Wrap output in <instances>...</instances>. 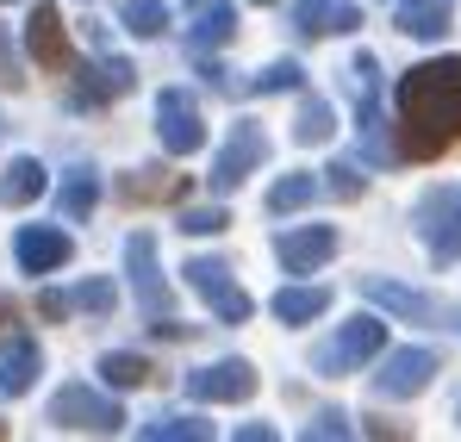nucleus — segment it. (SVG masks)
<instances>
[{
	"label": "nucleus",
	"mask_w": 461,
	"mask_h": 442,
	"mask_svg": "<svg viewBox=\"0 0 461 442\" xmlns=\"http://www.w3.org/2000/svg\"><path fill=\"white\" fill-rule=\"evenodd\" d=\"M399 138L418 162L461 144V57H430L399 81Z\"/></svg>",
	"instance_id": "f257e3e1"
},
{
	"label": "nucleus",
	"mask_w": 461,
	"mask_h": 442,
	"mask_svg": "<svg viewBox=\"0 0 461 442\" xmlns=\"http://www.w3.org/2000/svg\"><path fill=\"white\" fill-rule=\"evenodd\" d=\"M381 349H386V318H368V311H362V318H349V324L312 356V368L337 380V374H356L362 362H375Z\"/></svg>",
	"instance_id": "f03ea898"
},
{
	"label": "nucleus",
	"mask_w": 461,
	"mask_h": 442,
	"mask_svg": "<svg viewBox=\"0 0 461 442\" xmlns=\"http://www.w3.org/2000/svg\"><path fill=\"white\" fill-rule=\"evenodd\" d=\"M50 424H63V430H94V437H113V430L125 424V411H119V399H100L94 386L69 380V386L50 399Z\"/></svg>",
	"instance_id": "7ed1b4c3"
},
{
	"label": "nucleus",
	"mask_w": 461,
	"mask_h": 442,
	"mask_svg": "<svg viewBox=\"0 0 461 442\" xmlns=\"http://www.w3.org/2000/svg\"><path fill=\"white\" fill-rule=\"evenodd\" d=\"M156 138H162V149H168V156H194V149L206 144V119H200L194 94L168 87V94L156 100Z\"/></svg>",
	"instance_id": "20e7f679"
},
{
	"label": "nucleus",
	"mask_w": 461,
	"mask_h": 442,
	"mask_svg": "<svg viewBox=\"0 0 461 442\" xmlns=\"http://www.w3.org/2000/svg\"><path fill=\"white\" fill-rule=\"evenodd\" d=\"M181 275H187V287H194V293H200L206 305H212V311H219V324H243V318H249V299H243V287L230 281L225 262H212V256H194Z\"/></svg>",
	"instance_id": "39448f33"
},
{
	"label": "nucleus",
	"mask_w": 461,
	"mask_h": 442,
	"mask_svg": "<svg viewBox=\"0 0 461 442\" xmlns=\"http://www.w3.org/2000/svg\"><path fill=\"white\" fill-rule=\"evenodd\" d=\"M418 230H424V243H430V256L437 262H456L461 256V187H443V194H430L424 206H418Z\"/></svg>",
	"instance_id": "423d86ee"
},
{
	"label": "nucleus",
	"mask_w": 461,
	"mask_h": 442,
	"mask_svg": "<svg viewBox=\"0 0 461 442\" xmlns=\"http://www.w3.org/2000/svg\"><path fill=\"white\" fill-rule=\"evenodd\" d=\"M262 156H268V138H262L256 125H237V131H230V144L212 156V194H230V187H243V181L262 168Z\"/></svg>",
	"instance_id": "0eeeda50"
},
{
	"label": "nucleus",
	"mask_w": 461,
	"mask_h": 442,
	"mask_svg": "<svg viewBox=\"0 0 461 442\" xmlns=\"http://www.w3.org/2000/svg\"><path fill=\"white\" fill-rule=\"evenodd\" d=\"M187 392L194 399H206V405H243L249 392H256V368L249 362H212V368H200V374H187Z\"/></svg>",
	"instance_id": "6e6552de"
},
{
	"label": "nucleus",
	"mask_w": 461,
	"mask_h": 442,
	"mask_svg": "<svg viewBox=\"0 0 461 442\" xmlns=\"http://www.w3.org/2000/svg\"><path fill=\"white\" fill-rule=\"evenodd\" d=\"M430 374H437V349H393L386 368L375 374V392H386V399H411V392L430 386Z\"/></svg>",
	"instance_id": "1a4fd4ad"
},
{
	"label": "nucleus",
	"mask_w": 461,
	"mask_h": 442,
	"mask_svg": "<svg viewBox=\"0 0 461 442\" xmlns=\"http://www.w3.org/2000/svg\"><path fill=\"white\" fill-rule=\"evenodd\" d=\"M25 44L44 69H76V50H69V32H63V13L57 6H32L25 19Z\"/></svg>",
	"instance_id": "9d476101"
},
{
	"label": "nucleus",
	"mask_w": 461,
	"mask_h": 442,
	"mask_svg": "<svg viewBox=\"0 0 461 442\" xmlns=\"http://www.w3.org/2000/svg\"><path fill=\"white\" fill-rule=\"evenodd\" d=\"M69 249H76V243H69L57 224H25V230L13 237V256H19L25 275H50V268H63Z\"/></svg>",
	"instance_id": "9b49d317"
},
{
	"label": "nucleus",
	"mask_w": 461,
	"mask_h": 442,
	"mask_svg": "<svg viewBox=\"0 0 461 442\" xmlns=\"http://www.w3.org/2000/svg\"><path fill=\"white\" fill-rule=\"evenodd\" d=\"M125 262H131V287H138V305L150 311V318H162L168 311V281H162V268H156V237H131L125 243Z\"/></svg>",
	"instance_id": "f8f14e48"
},
{
	"label": "nucleus",
	"mask_w": 461,
	"mask_h": 442,
	"mask_svg": "<svg viewBox=\"0 0 461 442\" xmlns=\"http://www.w3.org/2000/svg\"><path fill=\"white\" fill-rule=\"evenodd\" d=\"M275 256H281V268H287V275H312V268H324V262L337 256V230H330V224L287 230V237L275 243Z\"/></svg>",
	"instance_id": "ddd939ff"
},
{
	"label": "nucleus",
	"mask_w": 461,
	"mask_h": 442,
	"mask_svg": "<svg viewBox=\"0 0 461 442\" xmlns=\"http://www.w3.org/2000/svg\"><path fill=\"white\" fill-rule=\"evenodd\" d=\"M131 81H138V69L125 63V57H100V63H81L76 69V100H119V94H131Z\"/></svg>",
	"instance_id": "4468645a"
},
{
	"label": "nucleus",
	"mask_w": 461,
	"mask_h": 442,
	"mask_svg": "<svg viewBox=\"0 0 461 442\" xmlns=\"http://www.w3.org/2000/svg\"><path fill=\"white\" fill-rule=\"evenodd\" d=\"M181 194H187V181L168 175V168H131V175H119V200H131V206H162V200H181Z\"/></svg>",
	"instance_id": "2eb2a0df"
},
{
	"label": "nucleus",
	"mask_w": 461,
	"mask_h": 442,
	"mask_svg": "<svg viewBox=\"0 0 461 442\" xmlns=\"http://www.w3.org/2000/svg\"><path fill=\"white\" fill-rule=\"evenodd\" d=\"M294 25H300V32H356V25H362V6H356V0H300V6H294Z\"/></svg>",
	"instance_id": "dca6fc26"
},
{
	"label": "nucleus",
	"mask_w": 461,
	"mask_h": 442,
	"mask_svg": "<svg viewBox=\"0 0 461 442\" xmlns=\"http://www.w3.org/2000/svg\"><path fill=\"white\" fill-rule=\"evenodd\" d=\"M38 368H44L38 343H32V337H13V343H6V356H0V392H6V399L32 392V380H38Z\"/></svg>",
	"instance_id": "f3484780"
},
{
	"label": "nucleus",
	"mask_w": 461,
	"mask_h": 442,
	"mask_svg": "<svg viewBox=\"0 0 461 442\" xmlns=\"http://www.w3.org/2000/svg\"><path fill=\"white\" fill-rule=\"evenodd\" d=\"M187 6L200 13V19H194V50L237 38V6H230V0H187Z\"/></svg>",
	"instance_id": "a211bd4d"
},
{
	"label": "nucleus",
	"mask_w": 461,
	"mask_h": 442,
	"mask_svg": "<svg viewBox=\"0 0 461 442\" xmlns=\"http://www.w3.org/2000/svg\"><path fill=\"white\" fill-rule=\"evenodd\" d=\"M38 194H44V162L19 156V162L0 175V206H32Z\"/></svg>",
	"instance_id": "6ab92c4d"
},
{
	"label": "nucleus",
	"mask_w": 461,
	"mask_h": 442,
	"mask_svg": "<svg viewBox=\"0 0 461 442\" xmlns=\"http://www.w3.org/2000/svg\"><path fill=\"white\" fill-rule=\"evenodd\" d=\"M268 311H275L281 324H312V318L330 311V293H324V287H287V293H275Z\"/></svg>",
	"instance_id": "aec40b11"
},
{
	"label": "nucleus",
	"mask_w": 461,
	"mask_h": 442,
	"mask_svg": "<svg viewBox=\"0 0 461 442\" xmlns=\"http://www.w3.org/2000/svg\"><path fill=\"white\" fill-rule=\"evenodd\" d=\"M399 32L405 38H443L449 32V6L443 0H405L399 6Z\"/></svg>",
	"instance_id": "412c9836"
},
{
	"label": "nucleus",
	"mask_w": 461,
	"mask_h": 442,
	"mask_svg": "<svg viewBox=\"0 0 461 442\" xmlns=\"http://www.w3.org/2000/svg\"><path fill=\"white\" fill-rule=\"evenodd\" d=\"M362 293L381 299L386 311H405V318H424V311H430L424 293H411V287H399V281H386V275H362Z\"/></svg>",
	"instance_id": "4be33fe9"
},
{
	"label": "nucleus",
	"mask_w": 461,
	"mask_h": 442,
	"mask_svg": "<svg viewBox=\"0 0 461 442\" xmlns=\"http://www.w3.org/2000/svg\"><path fill=\"white\" fill-rule=\"evenodd\" d=\"M94 200H100V175H94V168H69V175H63V219H87V212H94Z\"/></svg>",
	"instance_id": "5701e85b"
},
{
	"label": "nucleus",
	"mask_w": 461,
	"mask_h": 442,
	"mask_svg": "<svg viewBox=\"0 0 461 442\" xmlns=\"http://www.w3.org/2000/svg\"><path fill=\"white\" fill-rule=\"evenodd\" d=\"M144 437L150 442H206L212 424L206 418H156V424H144Z\"/></svg>",
	"instance_id": "b1692460"
},
{
	"label": "nucleus",
	"mask_w": 461,
	"mask_h": 442,
	"mask_svg": "<svg viewBox=\"0 0 461 442\" xmlns=\"http://www.w3.org/2000/svg\"><path fill=\"white\" fill-rule=\"evenodd\" d=\"M119 19H125L138 38H162V25H168V6H162V0H125V6H119Z\"/></svg>",
	"instance_id": "393cba45"
},
{
	"label": "nucleus",
	"mask_w": 461,
	"mask_h": 442,
	"mask_svg": "<svg viewBox=\"0 0 461 442\" xmlns=\"http://www.w3.org/2000/svg\"><path fill=\"white\" fill-rule=\"evenodd\" d=\"M330 131H337L330 106H324V100H306V106H300V119H294V138H300V144H324Z\"/></svg>",
	"instance_id": "a878e982"
},
{
	"label": "nucleus",
	"mask_w": 461,
	"mask_h": 442,
	"mask_svg": "<svg viewBox=\"0 0 461 442\" xmlns=\"http://www.w3.org/2000/svg\"><path fill=\"white\" fill-rule=\"evenodd\" d=\"M100 380L119 386V392H125V386H144V380H150V362H144V356H106V362H100Z\"/></svg>",
	"instance_id": "bb28decb"
},
{
	"label": "nucleus",
	"mask_w": 461,
	"mask_h": 442,
	"mask_svg": "<svg viewBox=\"0 0 461 442\" xmlns=\"http://www.w3.org/2000/svg\"><path fill=\"white\" fill-rule=\"evenodd\" d=\"M312 194H318V181H312V175H287V181H275V194H268V212H300Z\"/></svg>",
	"instance_id": "cd10ccee"
},
{
	"label": "nucleus",
	"mask_w": 461,
	"mask_h": 442,
	"mask_svg": "<svg viewBox=\"0 0 461 442\" xmlns=\"http://www.w3.org/2000/svg\"><path fill=\"white\" fill-rule=\"evenodd\" d=\"M300 63H294V57H281V63H268V69L256 75V94H294V87H300Z\"/></svg>",
	"instance_id": "c85d7f7f"
},
{
	"label": "nucleus",
	"mask_w": 461,
	"mask_h": 442,
	"mask_svg": "<svg viewBox=\"0 0 461 442\" xmlns=\"http://www.w3.org/2000/svg\"><path fill=\"white\" fill-rule=\"evenodd\" d=\"M225 224H230L225 206H194V212H181V230H187V237H219Z\"/></svg>",
	"instance_id": "c756f323"
},
{
	"label": "nucleus",
	"mask_w": 461,
	"mask_h": 442,
	"mask_svg": "<svg viewBox=\"0 0 461 442\" xmlns=\"http://www.w3.org/2000/svg\"><path fill=\"white\" fill-rule=\"evenodd\" d=\"M324 175H330L324 187H330L337 200H362V175H356V162H330Z\"/></svg>",
	"instance_id": "7c9ffc66"
},
{
	"label": "nucleus",
	"mask_w": 461,
	"mask_h": 442,
	"mask_svg": "<svg viewBox=\"0 0 461 442\" xmlns=\"http://www.w3.org/2000/svg\"><path fill=\"white\" fill-rule=\"evenodd\" d=\"M76 305H81V311H113V281H81Z\"/></svg>",
	"instance_id": "2f4dec72"
},
{
	"label": "nucleus",
	"mask_w": 461,
	"mask_h": 442,
	"mask_svg": "<svg viewBox=\"0 0 461 442\" xmlns=\"http://www.w3.org/2000/svg\"><path fill=\"white\" fill-rule=\"evenodd\" d=\"M306 437H356V430L343 424V411H318V424H312Z\"/></svg>",
	"instance_id": "473e14b6"
},
{
	"label": "nucleus",
	"mask_w": 461,
	"mask_h": 442,
	"mask_svg": "<svg viewBox=\"0 0 461 442\" xmlns=\"http://www.w3.org/2000/svg\"><path fill=\"white\" fill-rule=\"evenodd\" d=\"M0 87H19V63L6 57V32H0Z\"/></svg>",
	"instance_id": "72a5a7b5"
},
{
	"label": "nucleus",
	"mask_w": 461,
	"mask_h": 442,
	"mask_svg": "<svg viewBox=\"0 0 461 442\" xmlns=\"http://www.w3.org/2000/svg\"><path fill=\"white\" fill-rule=\"evenodd\" d=\"M69 305H76V299H63V293H38V311H44V318H63Z\"/></svg>",
	"instance_id": "f704fd0d"
},
{
	"label": "nucleus",
	"mask_w": 461,
	"mask_h": 442,
	"mask_svg": "<svg viewBox=\"0 0 461 442\" xmlns=\"http://www.w3.org/2000/svg\"><path fill=\"white\" fill-rule=\"evenodd\" d=\"M237 442H275V430H268V424H243V430H237Z\"/></svg>",
	"instance_id": "c9c22d12"
},
{
	"label": "nucleus",
	"mask_w": 461,
	"mask_h": 442,
	"mask_svg": "<svg viewBox=\"0 0 461 442\" xmlns=\"http://www.w3.org/2000/svg\"><path fill=\"white\" fill-rule=\"evenodd\" d=\"M0 324H13V299H0Z\"/></svg>",
	"instance_id": "e433bc0d"
},
{
	"label": "nucleus",
	"mask_w": 461,
	"mask_h": 442,
	"mask_svg": "<svg viewBox=\"0 0 461 442\" xmlns=\"http://www.w3.org/2000/svg\"><path fill=\"white\" fill-rule=\"evenodd\" d=\"M449 324H456V330H461V311H456V318H449Z\"/></svg>",
	"instance_id": "4c0bfd02"
},
{
	"label": "nucleus",
	"mask_w": 461,
	"mask_h": 442,
	"mask_svg": "<svg viewBox=\"0 0 461 442\" xmlns=\"http://www.w3.org/2000/svg\"><path fill=\"white\" fill-rule=\"evenodd\" d=\"M256 6H275V0H256Z\"/></svg>",
	"instance_id": "58836bf2"
},
{
	"label": "nucleus",
	"mask_w": 461,
	"mask_h": 442,
	"mask_svg": "<svg viewBox=\"0 0 461 442\" xmlns=\"http://www.w3.org/2000/svg\"><path fill=\"white\" fill-rule=\"evenodd\" d=\"M456 418H461V399H456Z\"/></svg>",
	"instance_id": "ea45409f"
},
{
	"label": "nucleus",
	"mask_w": 461,
	"mask_h": 442,
	"mask_svg": "<svg viewBox=\"0 0 461 442\" xmlns=\"http://www.w3.org/2000/svg\"><path fill=\"white\" fill-rule=\"evenodd\" d=\"M0 6H6V0H0Z\"/></svg>",
	"instance_id": "a19ab883"
},
{
	"label": "nucleus",
	"mask_w": 461,
	"mask_h": 442,
	"mask_svg": "<svg viewBox=\"0 0 461 442\" xmlns=\"http://www.w3.org/2000/svg\"><path fill=\"white\" fill-rule=\"evenodd\" d=\"M0 437H6V430H0Z\"/></svg>",
	"instance_id": "79ce46f5"
}]
</instances>
